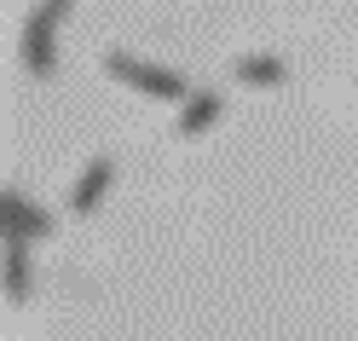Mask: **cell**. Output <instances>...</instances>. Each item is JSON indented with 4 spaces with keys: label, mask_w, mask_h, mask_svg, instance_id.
<instances>
[{
    "label": "cell",
    "mask_w": 358,
    "mask_h": 341,
    "mask_svg": "<svg viewBox=\"0 0 358 341\" xmlns=\"http://www.w3.org/2000/svg\"><path fill=\"white\" fill-rule=\"evenodd\" d=\"M110 186H116V162H110V156H93V162L76 174V186H70V197H64V209H70V214H93Z\"/></svg>",
    "instance_id": "cell-3"
},
{
    "label": "cell",
    "mask_w": 358,
    "mask_h": 341,
    "mask_svg": "<svg viewBox=\"0 0 358 341\" xmlns=\"http://www.w3.org/2000/svg\"><path fill=\"white\" fill-rule=\"evenodd\" d=\"M70 12V0H41V6L24 18V64L35 81H52L58 76V18Z\"/></svg>",
    "instance_id": "cell-2"
},
{
    "label": "cell",
    "mask_w": 358,
    "mask_h": 341,
    "mask_svg": "<svg viewBox=\"0 0 358 341\" xmlns=\"http://www.w3.org/2000/svg\"><path fill=\"white\" fill-rule=\"evenodd\" d=\"M220 110H226V99H220L214 87H196V93L179 104V122H173V127L185 133V139H196V133H208V127L220 122Z\"/></svg>",
    "instance_id": "cell-5"
},
{
    "label": "cell",
    "mask_w": 358,
    "mask_h": 341,
    "mask_svg": "<svg viewBox=\"0 0 358 341\" xmlns=\"http://www.w3.org/2000/svg\"><path fill=\"white\" fill-rule=\"evenodd\" d=\"M29 289H35L29 255H24V243H12V237H6V301H12V307H24V301H29Z\"/></svg>",
    "instance_id": "cell-7"
},
{
    "label": "cell",
    "mask_w": 358,
    "mask_h": 341,
    "mask_svg": "<svg viewBox=\"0 0 358 341\" xmlns=\"http://www.w3.org/2000/svg\"><path fill=\"white\" fill-rule=\"evenodd\" d=\"M104 70L116 76L122 87H133V93H145L156 104H185L196 87L179 76V70H162V64H150V58H133V53H104Z\"/></svg>",
    "instance_id": "cell-1"
},
{
    "label": "cell",
    "mask_w": 358,
    "mask_h": 341,
    "mask_svg": "<svg viewBox=\"0 0 358 341\" xmlns=\"http://www.w3.org/2000/svg\"><path fill=\"white\" fill-rule=\"evenodd\" d=\"M231 76H237L243 87H283V81H289V64H283L278 53H243V58L231 64Z\"/></svg>",
    "instance_id": "cell-6"
},
{
    "label": "cell",
    "mask_w": 358,
    "mask_h": 341,
    "mask_svg": "<svg viewBox=\"0 0 358 341\" xmlns=\"http://www.w3.org/2000/svg\"><path fill=\"white\" fill-rule=\"evenodd\" d=\"M0 209H6V237H12V243H35V237H52V225H58L47 209H41V202H24L17 191H6V197H0Z\"/></svg>",
    "instance_id": "cell-4"
}]
</instances>
